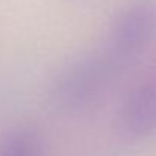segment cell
<instances>
[{
  "label": "cell",
  "mask_w": 156,
  "mask_h": 156,
  "mask_svg": "<svg viewBox=\"0 0 156 156\" xmlns=\"http://www.w3.org/2000/svg\"><path fill=\"white\" fill-rule=\"evenodd\" d=\"M0 156H44V138L32 126H18L0 140Z\"/></svg>",
  "instance_id": "277c9868"
},
{
  "label": "cell",
  "mask_w": 156,
  "mask_h": 156,
  "mask_svg": "<svg viewBox=\"0 0 156 156\" xmlns=\"http://www.w3.org/2000/svg\"><path fill=\"white\" fill-rule=\"evenodd\" d=\"M156 41V0H127L111 20L100 53L123 73Z\"/></svg>",
  "instance_id": "7a4b0ae2"
},
{
  "label": "cell",
  "mask_w": 156,
  "mask_h": 156,
  "mask_svg": "<svg viewBox=\"0 0 156 156\" xmlns=\"http://www.w3.org/2000/svg\"><path fill=\"white\" fill-rule=\"evenodd\" d=\"M120 74L99 49L87 52L56 71L47 88V100L65 115L83 112L99 102Z\"/></svg>",
  "instance_id": "6da1fadb"
},
{
  "label": "cell",
  "mask_w": 156,
  "mask_h": 156,
  "mask_svg": "<svg viewBox=\"0 0 156 156\" xmlns=\"http://www.w3.org/2000/svg\"><path fill=\"white\" fill-rule=\"evenodd\" d=\"M117 126L126 140L140 141L156 133V62L129 88L123 97Z\"/></svg>",
  "instance_id": "3957f363"
}]
</instances>
